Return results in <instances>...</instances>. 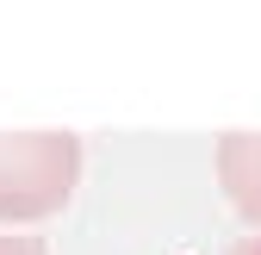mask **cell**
I'll list each match as a JSON object with an SVG mask.
<instances>
[{
    "label": "cell",
    "instance_id": "cell-1",
    "mask_svg": "<svg viewBox=\"0 0 261 255\" xmlns=\"http://www.w3.org/2000/svg\"><path fill=\"white\" fill-rule=\"evenodd\" d=\"M81 181L75 131H0V224L50 218Z\"/></svg>",
    "mask_w": 261,
    "mask_h": 255
},
{
    "label": "cell",
    "instance_id": "cell-2",
    "mask_svg": "<svg viewBox=\"0 0 261 255\" xmlns=\"http://www.w3.org/2000/svg\"><path fill=\"white\" fill-rule=\"evenodd\" d=\"M218 181H224V199L261 224V131H230L218 143Z\"/></svg>",
    "mask_w": 261,
    "mask_h": 255
},
{
    "label": "cell",
    "instance_id": "cell-3",
    "mask_svg": "<svg viewBox=\"0 0 261 255\" xmlns=\"http://www.w3.org/2000/svg\"><path fill=\"white\" fill-rule=\"evenodd\" d=\"M0 255H50L38 237H0Z\"/></svg>",
    "mask_w": 261,
    "mask_h": 255
},
{
    "label": "cell",
    "instance_id": "cell-4",
    "mask_svg": "<svg viewBox=\"0 0 261 255\" xmlns=\"http://www.w3.org/2000/svg\"><path fill=\"white\" fill-rule=\"evenodd\" d=\"M230 255H261V231H249L243 243H230Z\"/></svg>",
    "mask_w": 261,
    "mask_h": 255
}]
</instances>
